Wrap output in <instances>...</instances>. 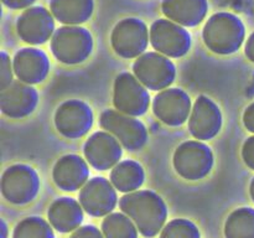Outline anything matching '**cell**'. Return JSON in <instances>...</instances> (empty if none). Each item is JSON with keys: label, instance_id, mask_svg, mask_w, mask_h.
<instances>
[{"label": "cell", "instance_id": "obj_1", "mask_svg": "<svg viewBox=\"0 0 254 238\" xmlns=\"http://www.w3.org/2000/svg\"><path fill=\"white\" fill-rule=\"evenodd\" d=\"M119 207L144 237H155L165 227L168 206L163 197L154 191L138 190L126 193L119 200Z\"/></svg>", "mask_w": 254, "mask_h": 238}, {"label": "cell", "instance_id": "obj_2", "mask_svg": "<svg viewBox=\"0 0 254 238\" xmlns=\"http://www.w3.org/2000/svg\"><path fill=\"white\" fill-rule=\"evenodd\" d=\"M206 47L217 55H232L242 47L246 26L241 17L231 12L213 14L202 30Z\"/></svg>", "mask_w": 254, "mask_h": 238}, {"label": "cell", "instance_id": "obj_3", "mask_svg": "<svg viewBox=\"0 0 254 238\" xmlns=\"http://www.w3.org/2000/svg\"><path fill=\"white\" fill-rule=\"evenodd\" d=\"M93 47V36L82 26H61L51 39V52L55 59L68 66L87 61Z\"/></svg>", "mask_w": 254, "mask_h": 238}, {"label": "cell", "instance_id": "obj_4", "mask_svg": "<svg viewBox=\"0 0 254 238\" xmlns=\"http://www.w3.org/2000/svg\"><path fill=\"white\" fill-rule=\"evenodd\" d=\"M174 169L189 181L202 180L210 175L215 164L213 153L200 140H189L176 148L173 158Z\"/></svg>", "mask_w": 254, "mask_h": 238}, {"label": "cell", "instance_id": "obj_5", "mask_svg": "<svg viewBox=\"0 0 254 238\" xmlns=\"http://www.w3.org/2000/svg\"><path fill=\"white\" fill-rule=\"evenodd\" d=\"M40 176L34 168L25 164H15L2 173L0 188L1 195L12 205H26L36 198L40 191Z\"/></svg>", "mask_w": 254, "mask_h": 238}, {"label": "cell", "instance_id": "obj_6", "mask_svg": "<svg viewBox=\"0 0 254 238\" xmlns=\"http://www.w3.org/2000/svg\"><path fill=\"white\" fill-rule=\"evenodd\" d=\"M99 125L106 131L116 136L124 149L138 151L148 141V130L145 125L135 117L127 116L119 111L106 109L99 116Z\"/></svg>", "mask_w": 254, "mask_h": 238}, {"label": "cell", "instance_id": "obj_7", "mask_svg": "<svg viewBox=\"0 0 254 238\" xmlns=\"http://www.w3.org/2000/svg\"><path fill=\"white\" fill-rule=\"evenodd\" d=\"M148 26L136 17H127L114 26L111 35V44L119 57L130 60L145 54L150 41Z\"/></svg>", "mask_w": 254, "mask_h": 238}, {"label": "cell", "instance_id": "obj_8", "mask_svg": "<svg viewBox=\"0 0 254 238\" xmlns=\"http://www.w3.org/2000/svg\"><path fill=\"white\" fill-rule=\"evenodd\" d=\"M149 34L154 50L169 59H180L188 55L192 44L190 32L169 19L155 20Z\"/></svg>", "mask_w": 254, "mask_h": 238}, {"label": "cell", "instance_id": "obj_9", "mask_svg": "<svg viewBox=\"0 0 254 238\" xmlns=\"http://www.w3.org/2000/svg\"><path fill=\"white\" fill-rule=\"evenodd\" d=\"M113 104L117 111L127 116L140 117L148 112L150 94L134 74L123 72L114 81Z\"/></svg>", "mask_w": 254, "mask_h": 238}, {"label": "cell", "instance_id": "obj_10", "mask_svg": "<svg viewBox=\"0 0 254 238\" xmlns=\"http://www.w3.org/2000/svg\"><path fill=\"white\" fill-rule=\"evenodd\" d=\"M134 76L151 91H164L174 83L176 67L169 57L159 52H145L133 64Z\"/></svg>", "mask_w": 254, "mask_h": 238}, {"label": "cell", "instance_id": "obj_11", "mask_svg": "<svg viewBox=\"0 0 254 238\" xmlns=\"http://www.w3.org/2000/svg\"><path fill=\"white\" fill-rule=\"evenodd\" d=\"M93 112L83 101L69 99L60 104L55 113V126L62 136L79 139L86 135L93 125Z\"/></svg>", "mask_w": 254, "mask_h": 238}, {"label": "cell", "instance_id": "obj_12", "mask_svg": "<svg viewBox=\"0 0 254 238\" xmlns=\"http://www.w3.org/2000/svg\"><path fill=\"white\" fill-rule=\"evenodd\" d=\"M79 203L84 212L92 217H106L113 213L118 203L117 188L107 178L96 176L79 191Z\"/></svg>", "mask_w": 254, "mask_h": 238}, {"label": "cell", "instance_id": "obj_13", "mask_svg": "<svg viewBox=\"0 0 254 238\" xmlns=\"http://www.w3.org/2000/svg\"><path fill=\"white\" fill-rule=\"evenodd\" d=\"M191 98L181 88L160 91L153 101V112L156 118L169 126H180L190 118Z\"/></svg>", "mask_w": 254, "mask_h": 238}, {"label": "cell", "instance_id": "obj_14", "mask_svg": "<svg viewBox=\"0 0 254 238\" xmlns=\"http://www.w3.org/2000/svg\"><path fill=\"white\" fill-rule=\"evenodd\" d=\"M55 17L44 6H31L24 10L16 21V32L29 45H42L55 34Z\"/></svg>", "mask_w": 254, "mask_h": 238}, {"label": "cell", "instance_id": "obj_15", "mask_svg": "<svg viewBox=\"0 0 254 238\" xmlns=\"http://www.w3.org/2000/svg\"><path fill=\"white\" fill-rule=\"evenodd\" d=\"M83 154L92 168L106 171L121 163L123 146L118 139L108 131H96L84 143Z\"/></svg>", "mask_w": 254, "mask_h": 238}, {"label": "cell", "instance_id": "obj_16", "mask_svg": "<svg viewBox=\"0 0 254 238\" xmlns=\"http://www.w3.org/2000/svg\"><path fill=\"white\" fill-rule=\"evenodd\" d=\"M221 109L210 97L198 96L189 118V130L198 140H211L222 129Z\"/></svg>", "mask_w": 254, "mask_h": 238}, {"label": "cell", "instance_id": "obj_17", "mask_svg": "<svg viewBox=\"0 0 254 238\" xmlns=\"http://www.w3.org/2000/svg\"><path fill=\"white\" fill-rule=\"evenodd\" d=\"M39 99V92L31 84L14 81L0 91V109L9 118L22 119L34 113Z\"/></svg>", "mask_w": 254, "mask_h": 238}, {"label": "cell", "instance_id": "obj_18", "mask_svg": "<svg viewBox=\"0 0 254 238\" xmlns=\"http://www.w3.org/2000/svg\"><path fill=\"white\" fill-rule=\"evenodd\" d=\"M14 73L17 79L27 84L42 83L50 73V60L44 51L35 47H25L12 59Z\"/></svg>", "mask_w": 254, "mask_h": 238}, {"label": "cell", "instance_id": "obj_19", "mask_svg": "<svg viewBox=\"0 0 254 238\" xmlns=\"http://www.w3.org/2000/svg\"><path fill=\"white\" fill-rule=\"evenodd\" d=\"M55 185L64 191L73 192L82 188L89 178L88 164L76 154H68L57 160L52 170Z\"/></svg>", "mask_w": 254, "mask_h": 238}, {"label": "cell", "instance_id": "obj_20", "mask_svg": "<svg viewBox=\"0 0 254 238\" xmlns=\"http://www.w3.org/2000/svg\"><path fill=\"white\" fill-rule=\"evenodd\" d=\"M161 10L166 19L184 27H195L205 20L207 0H163Z\"/></svg>", "mask_w": 254, "mask_h": 238}, {"label": "cell", "instance_id": "obj_21", "mask_svg": "<svg viewBox=\"0 0 254 238\" xmlns=\"http://www.w3.org/2000/svg\"><path fill=\"white\" fill-rule=\"evenodd\" d=\"M47 218L57 232H74L83 222V208L78 201L72 197L57 198L50 205Z\"/></svg>", "mask_w": 254, "mask_h": 238}, {"label": "cell", "instance_id": "obj_22", "mask_svg": "<svg viewBox=\"0 0 254 238\" xmlns=\"http://www.w3.org/2000/svg\"><path fill=\"white\" fill-rule=\"evenodd\" d=\"M50 11L64 26H79L93 15L94 0H51Z\"/></svg>", "mask_w": 254, "mask_h": 238}, {"label": "cell", "instance_id": "obj_23", "mask_svg": "<svg viewBox=\"0 0 254 238\" xmlns=\"http://www.w3.org/2000/svg\"><path fill=\"white\" fill-rule=\"evenodd\" d=\"M145 181L143 166L134 160H123L117 164L111 171V182L123 193L138 191Z\"/></svg>", "mask_w": 254, "mask_h": 238}, {"label": "cell", "instance_id": "obj_24", "mask_svg": "<svg viewBox=\"0 0 254 238\" xmlns=\"http://www.w3.org/2000/svg\"><path fill=\"white\" fill-rule=\"evenodd\" d=\"M226 238H254V208L233 211L225 222Z\"/></svg>", "mask_w": 254, "mask_h": 238}, {"label": "cell", "instance_id": "obj_25", "mask_svg": "<svg viewBox=\"0 0 254 238\" xmlns=\"http://www.w3.org/2000/svg\"><path fill=\"white\" fill-rule=\"evenodd\" d=\"M104 238H138V228L123 212H113L102 222Z\"/></svg>", "mask_w": 254, "mask_h": 238}, {"label": "cell", "instance_id": "obj_26", "mask_svg": "<svg viewBox=\"0 0 254 238\" xmlns=\"http://www.w3.org/2000/svg\"><path fill=\"white\" fill-rule=\"evenodd\" d=\"M12 238H55L54 227L41 217H26L15 226Z\"/></svg>", "mask_w": 254, "mask_h": 238}, {"label": "cell", "instance_id": "obj_27", "mask_svg": "<svg viewBox=\"0 0 254 238\" xmlns=\"http://www.w3.org/2000/svg\"><path fill=\"white\" fill-rule=\"evenodd\" d=\"M160 238H201L197 226L186 218L170 221L161 231Z\"/></svg>", "mask_w": 254, "mask_h": 238}, {"label": "cell", "instance_id": "obj_28", "mask_svg": "<svg viewBox=\"0 0 254 238\" xmlns=\"http://www.w3.org/2000/svg\"><path fill=\"white\" fill-rule=\"evenodd\" d=\"M12 74H14L12 60L6 52L1 51L0 52V91L14 82Z\"/></svg>", "mask_w": 254, "mask_h": 238}, {"label": "cell", "instance_id": "obj_29", "mask_svg": "<svg viewBox=\"0 0 254 238\" xmlns=\"http://www.w3.org/2000/svg\"><path fill=\"white\" fill-rule=\"evenodd\" d=\"M69 238H104L103 232H102L99 228H97L96 226L87 225L82 226L78 230L74 231Z\"/></svg>", "mask_w": 254, "mask_h": 238}, {"label": "cell", "instance_id": "obj_30", "mask_svg": "<svg viewBox=\"0 0 254 238\" xmlns=\"http://www.w3.org/2000/svg\"><path fill=\"white\" fill-rule=\"evenodd\" d=\"M242 159L248 168L254 170V135L250 136L243 144Z\"/></svg>", "mask_w": 254, "mask_h": 238}, {"label": "cell", "instance_id": "obj_31", "mask_svg": "<svg viewBox=\"0 0 254 238\" xmlns=\"http://www.w3.org/2000/svg\"><path fill=\"white\" fill-rule=\"evenodd\" d=\"M2 4L11 10L29 9L36 0H1Z\"/></svg>", "mask_w": 254, "mask_h": 238}, {"label": "cell", "instance_id": "obj_32", "mask_svg": "<svg viewBox=\"0 0 254 238\" xmlns=\"http://www.w3.org/2000/svg\"><path fill=\"white\" fill-rule=\"evenodd\" d=\"M243 124L248 131L254 134V102L246 108L243 113Z\"/></svg>", "mask_w": 254, "mask_h": 238}, {"label": "cell", "instance_id": "obj_33", "mask_svg": "<svg viewBox=\"0 0 254 238\" xmlns=\"http://www.w3.org/2000/svg\"><path fill=\"white\" fill-rule=\"evenodd\" d=\"M245 52L246 56L248 57V60L254 62V32L251 34V36L248 37L247 42H246V47H245Z\"/></svg>", "mask_w": 254, "mask_h": 238}, {"label": "cell", "instance_id": "obj_34", "mask_svg": "<svg viewBox=\"0 0 254 238\" xmlns=\"http://www.w3.org/2000/svg\"><path fill=\"white\" fill-rule=\"evenodd\" d=\"M7 225L4 220H0V238H7Z\"/></svg>", "mask_w": 254, "mask_h": 238}, {"label": "cell", "instance_id": "obj_35", "mask_svg": "<svg viewBox=\"0 0 254 238\" xmlns=\"http://www.w3.org/2000/svg\"><path fill=\"white\" fill-rule=\"evenodd\" d=\"M250 193H251V197H252V200L254 202V178H253L252 182H251V186H250Z\"/></svg>", "mask_w": 254, "mask_h": 238}]
</instances>
